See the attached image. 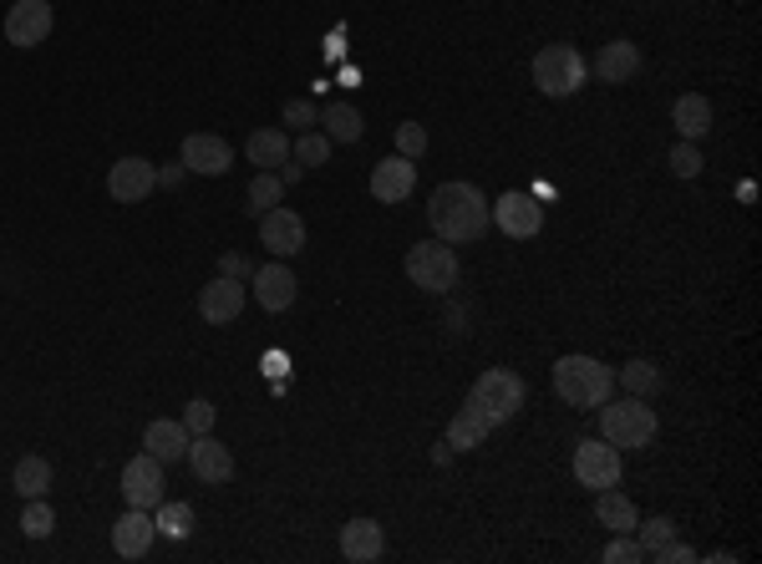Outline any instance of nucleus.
<instances>
[{"label": "nucleus", "mask_w": 762, "mask_h": 564, "mask_svg": "<svg viewBox=\"0 0 762 564\" xmlns=\"http://www.w3.org/2000/svg\"><path fill=\"white\" fill-rule=\"evenodd\" d=\"M666 164H671L676 179H696V173L706 168V158H702V148H696V143H687V137H681V143L671 148V158H666Z\"/></svg>", "instance_id": "2f4dec72"}, {"label": "nucleus", "mask_w": 762, "mask_h": 564, "mask_svg": "<svg viewBox=\"0 0 762 564\" xmlns=\"http://www.w3.org/2000/svg\"><path fill=\"white\" fill-rule=\"evenodd\" d=\"M219 275H229V280H250L254 265H250V260H245L239 250H224V254H219Z\"/></svg>", "instance_id": "58836bf2"}, {"label": "nucleus", "mask_w": 762, "mask_h": 564, "mask_svg": "<svg viewBox=\"0 0 762 564\" xmlns=\"http://www.w3.org/2000/svg\"><path fill=\"white\" fill-rule=\"evenodd\" d=\"M199 315H204V326H235L239 315H245V280H209L199 290Z\"/></svg>", "instance_id": "2eb2a0df"}, {"label": "nucleus", "mask_w": 762, "mask_h": 564, "mask_svg": "<svg viewBox=\"0 0 762 564\" xmlns=\"http://www.w3.org/2000/svg\"><path fill=\"white\" fill-rule=\"evenodd\" d=\"M153 539H158V529H153V514H147V508H128V514L112 524V550H118L122 560H143V554L153 550Z\"/></svg>", "instance_id": "6ab92c4d"}, {"label": "nucleus", "mask_w": 762, "mask_h": 564, "mask_svg": "<svg viewBox=\"0 0 762 564\" xmlns=\"http://www.w3.org/2000/svg\"><path fill=\"white\" fill-rule=\"evenodd\" d=\"M275 173H279V183H285V189H290V183H300V179H306V168L295 164V158H285V164H279Z\"/></svg>", "instance_id": "ea45409f"}, {"label": "nucleus", "mask_w": 762, "mask_h": 564, "mask_svg": "<svg viewBox=\"0 0 762 564\" xmlns=\"http://www.w3.org/2000/svg\"><path fill=\"white\" fill-rule=\"evenodd\" d=\"M183 463L193 468V478L199 483H229L235 478V453L214 437V432H199V437H189V453H183Z\"/></svg>", "instance_id": "4468645a"}, {"label": "nucleus", "mask_w": 762, "mask_h": 564, "mask_svg": "<svg viewBox=\"0 0 762 564\" xmlns=\"http://www.w3.org/2000/svg\"><path fill=\"white\" fill-rule=\"evenodd\" d=\"M595 519H600L610 535H635L641 514H635V504L620 489H600L595 493Z\"/></svg>", "instance_id": "b1692460"}, {"label": "nucleus", "mask_w": 762, "mask_h": 564, "mask_svg": "<svg viewBox=\"0 0 762 564\" xmlns=\"http://www.w3.org/2000/svg\"><path fill=\"white\" fill-rule=\"evenodd\" d=\"M457 275H463V265H457L453 244L422 239V244H412L407 250V280L417 285V290H427V296H453Z\"/></svg>", "instance_id": "423d86ee"}, {"label": "nucleus", "mask_w": 762, "mask_h": 564, "mask_svg": "<svg viewBox=\"0 0 762 564\" xmlns=\"http://www.w3.org/2000/svg\"><path fill=\"white\" fill-rule=\"evenodd\" d=\"M671 122H676V133L687 137V143H702V137L712 133V103H706L702 92H687V97H676Z\"/></svg>", "instance_id": "4be33fe9"}, {"label": "nucleus", "mask_w": 762, "mask_h": 564, "mask_svg": "<svg viewBox=\"0 0 762 564\" xmlns=\"http://www.w3.org/2000/svg\"><path fill=\"white\" fill-rule=\"evenodd\" d=\"M488 219L499 224L509 239H534L544 229V204L534 199V193H524V189H509V193H499V199H493Z\"/></svg>", "instance_id": "6e6552de"}, {"label": "nucleus", "mask_w": 762, "mask_h": 564, "mask_svg": "<svg viewBox=\"0 0 762 564\" xmlns=\"http://www.w3.org/2000/svg\"><path fill=\"white\" fill-rule=\"evenodd\" d=\"M57 26V11H51V0H15L11 11H5V41L31 51V46H41Z\"/></svg>", "instance_id": "1a4fd4ad"}, {"label": "nucleus", "mask_w": 762, "mask_h": 564, "mask_svg": "<svg viewBox=\"0 0 762 564\" xmlns=\"http://www.w3.org/2000/svg\"><path fill=\"white\" fill-rule=\"evenodd\" d=\"M11 483L21 499H46V489H51V463H46L41 453H26V458L15 463Z\"/></svg>", "instance_id": "a878e982"}, {"label": "nucleus", "mask_w": 762, "mask_h": 564, "mask_svg": "<svg viewBox=\"0 0 762 564\" xmlns=\"http://www.w3.org/2000/svg\"><path fill=\"white\" fill-rule=\"evenodd\" d=\"M178 164L189 168V173H204V179H224L229 168H235V148L214 133H189L183 137V153H178Z\"/></svg>", "instance_id": "ddd939ff"}, {"label": "nucleus", "mask_w": 762, "mask_h": 564, "mask_svg": "<svg viewBox=\"0 0 762 564\" xmlns=\"http://www.w3.org/2000/svg\"><path fill=\"white\" fill-rule=\"evenodd\" d=\"M214 401H204V397H193L189 407H183V428L193 432V437H199V432H214Z\"/></svg>", "instance_id": "e433bc0d"}, {"label": "nucleus", "mask_w": 762, "mask_h": 564, "mask_svg": "<svg viewBox=\"0 0 762 564\" xmlns=\"http://www.w3.org/2000/svg\"><path fill=\"white\" fill-rule=\"evenodd\" d=\"M524 401H528L524 376L509 372V367H488V372L473 382L468 397H463L457 417L448 422V437H442V443L453 447V453L457 447H478L488 432H499L503 422H513Z\"/></svg>", "instance_id": "f257e3e1"}, {"label": "nucleus", "mask_w": 762, "mask_h": 564, "mask_svg": "<svg viewBox=\"0 0 762 564\" xmlns=\"http://www.w3.org/2000/svg\"><path fill=\"white\" fill-rule=\"evenodd\" d=\"M245 158H250L254 168H270V173H275V168L290 158V137H285V128H254V133L245 137Z\"/></svg>", "instance_id": "5701e85b"}, {"label": "nucleus", "mask_w": 762, "mask_h": 564, "mask_svg": "<svg viewBox=\"0 0 762 564\" xmlns=\"http://www.w3.org/2000/svg\"><path fill=\"white\" fill-rule=\"evenodd\" d=\"M279 199H285V183H279V173H270V168H260V179L250 183V214H264V208H275Z\"/></svg>", "instance_id": "7c9ffc66"}, {"label": "nucleus", "mask_w": 762, "mask_h": 564, "mask_svg": "<svg viewBox=\"0 0 762 564\" xmlns=\"http://www.w3.org/2000/svg\"><path fill=\"white\" fill-rule=\"evenodd\" d=\"M600 412V437L610 447H651L656 443V407H645V397H620V401H605L595 407Z\"/></svg>", "instance_id": "20e7f679"}, {"label": "nucleus", "mask_w": 762, "mask_h": 564, "mask_svg": "<svg viewBox=\"0 0 762 564\" xmlns=\"http://www.w3.org/2000/svg\"><path fill=\"white\" fill-rule=\"evenodd\" d=\"M153 189H158V168L147 164V158H138V153H128V158H118V164L107 168V193L118 204H143Z\"/></svg>", "instance_id": "f8f14e48"}, {"label": "nucleus", "mask_w": 762, "mask_h": 564, "mask_svg": "<svg viewBox=\"0 0 762 564\" xmlns=\"http://www.w3.org/2000/svg\"><path fill=\"white\" fill-rule=\"evenodd\" d=\"M260 244L275 254V260H295V254L306 250V219L285 204L264 208L260 214Z\"/></svg>", "instance_id": "9d476101"}, {"label": "nucleus", "mask_w": 762, "mask_h": 564, "mask_svg": "<svg viewBox=\"0 0 762 564\" xmlns=\"http://www.w3.org/2000/svg\"><path fill=\"white\" fill-rule=\"evenodd\" d=\"M321 122V107L306 103V97H295V103H285V128H295V133H310Z\"/></svg>", "instance_id": "c9c22d12"}, {"label": "nucleus", "mask_w": 762, "mask_h": 564, "mask_svg": "<svg viewBox=\"0 0 762 564\" xmlns=\"http://www.w3.org/2000/svg\"><path fill=\"white\" fill-rule=\"evenodd\" d=\"M616 382L626 386V397H645V392H656L660 372H656V367H651V361H626Z\"/></svg>", "instance_id": "c756f323"}, {"label": "nucleus", "mask_w": 762, "mask_h": 564, "mask_svg": "<svg viewBox=\"0 0 762 564\" xmlns=\"http://www.w3.org/2000/svg\"><path fill=\"white\" fill-rule=\"evenodd\" d=\"M427 224H432V235L442 244H473V239L488 235V199L463 179L442 183L427 199Z\"/></svg>", "instance_id": "f03ea898"}, {"label": "nucleus", "mask_w": 762, "mask_h": 564, "mask_svg": "<svg viewBox=\"0 0 762 564\" xmlns=\"http://www.w3.org/2000/svg\"><path fill=\"white\" fill-rule=\"evenodd\" d=\"M585 82H590V61L580 57L570 41L544 46L539 57H534V87H539L544 97H574Z\"/></svg>", "instance_id": "39448f33"}, {"label": "nucleus", "mask_w": 762, "mask_h": 564, "mask_svg": "<svg viewBox=\"0 0 762 564\" xmlns=\"http://www.w3.org/2000/svg\"><path fill=\"white\" fill-rule=\"evenodd\" d=\"M555 392L570 401V407L595 412V407H605L610 392H616V372L595 357H559L555 361Z\"/></svg>", "instance_id": "7ed1b4c3"}, {"label": "nucleus", "mask_w": 762, "mask_h": 564, "mask_svg": "<svg viewBox=\"0 0 762 564\" xmlns=\"http://www.w3.org/2000/svg\"><path fill=\"white\" fill-rule=\"evenodd\" d=\"M696 560V550L691 544H676V539H666L660 550H651V564H691Z\"/></svg>", "instance_id": "4c0bfd02"}, {"label": "nucleus", "mask_w": 762, "mask_h": 564, "mask_svg": "<svg viewBox=\"0 0 762 564\" xmlns=\"http://www.w3.org/2000/svg\"><path fill=\"white\" fill-rule=\"evenodd\" d=\"M122 499H128V508H147V514L163 504V463L153 453H138L122 463Z\"/></svg>", "instance_id": "9b49d317"}, {"label": "nucleus", "mask_w": 762, "mask_h": 564, "mask_svg": "<svg viewBox=\"0 0 762 564\" xmlns=\"http://www.w3.org/2000/svg\"><path fill=\"white\" fill-rule=\"evenodd\" d=\"M331 143H356L361 137V112H356L352 103H331V107H321V122H315Z\"/></svg>", "instance_id": "bb28decb"}, {"label": "nucleus", "mask_w": 762, "mask_h": 564, "mask_svg": "<svg viewBox=\"0 0 762 564\" xmlns=\"http://www.w3.org/2000/svg\"><path fill=\"white\" fill-rule=\"evenodd\" d=\"M189 437L193 432L183 428V417H158V422H147L143 432V453H153V458L168 468V463H183V453H189Z\"/></svg>", "instance_id": "aec40b11"}, {"label": "nucleus", "mask_w": 762, "mask_h": 564, "mask_svg": "<svg viewBox=\"0 0 762 564\" xmlns=\"http://www.w3.org/2000/svg\"><path fill=\"white\" fill-rule=\"evenodd\" d=\"M635 535H641V550H645V560H651V550H660L666 539H676V524L666 519V514H656L651 524H635Z\"/></svg>", "instance_id": "72a5a7b5"}, {"label": "nucleus", "mask_w": 762, "mask_h": 564, "mask_svg": "<svg viewBox=\"0 0 762 564\" xmlns=\"http://www.w3.org/2000/svg\"><path fill=\"white\" fill-rule=\"evenodd\" d=\"M153 529H158L163 539L183 544V539L193 535V504H183V499H163V504L153 508Z\"/></svg>", "instance_id": "393cba45"}, {"label": "nucleus", "mask_w": 762, "mask_h": 564, "mask_svg": "<svg viewBox=\"0 0 762 564\" xmlns=\"http://www.w3.org/2000/svg\"><path fill=\"white\" fill-rule=\"evenodd\" d=\"M381 550H386V535H381L377 519H352L346 529H341V554H346L352 564L381 560Z\"/></svg>", "instance_id": "412c9836"}, {"label": "nucleus", "mask_w": 762, "mask_h": 564, "mask_svg": "<svg viewBox=\"0 0 762 564\" xmlns=\"http://www.w3.org/2000/svg\"><path fill=\"white\" fill-rule=\"evenodd\" d=\"M396 153L412 158V164L422 158V153H427V128H422V122H396Z\"/></svg>", "instance_id": "473e14b6"}, {"label": "nucleus", "mask_w": 762, "mask_h": 564, "mask_svg": "<svg viewBox=\"0 0 762 564\" xmlns=\"http://www.w3.org/2000/svg\"><path fill=\"white\" fill-rule=\"evenodd\" d=\"M620 473H626V463H620V447H610L605 437H585V443H574V478L585 483V489H616Z\"/></svg>", "instance_id": "0eeeda50"}, {"label": "nucleus", "mask_w": 762, "mask_h": 564, "mask_svg": "<svg viewBox=\"0 0 762 564\" xmlns=\"http://www.w3.org/2000/svg\"><path fill=\"white\" fill-rule=\"evenodd\" d=\"M51 529H57L51 504H46V499H26V508H21V535H26V539H46Z\"/></svg>", "instance_id": "c85d7f7f"}, {"label": "nucleus", "mask_w": 762, "mask_h": 564, "mask_svg": "<svg viewBox=\"0 0 762 564\" xmlns=\"http://www.w3.org/2000/svg\"><path fill=\"white\" fill-rule=\"evenodd\" d=\"M250 280H254V300H260L264 311H275V315L290 311L295 296H300V280L290 275V265H285V260H270V265H260Z\"/></svg>", "instance_id": "f3484780"}, {"label": "nucleus", "mask_w": 762, "mask_h": 564, "mask_svg": "<svg viewBox=\"0 0 762 564\" xmlns=\"http://www.w3.org/2000/svg\"><path fill=\"white\" fill-rule=\"evenodd\" d=\"M290 158H295L300 168H321L325 158H331V137H325L321 128H310V133H300V137L290 143Z\"/></svg>", "instance_id": "cd10ccee"}, {"label": "nucleus", "mask_w": 762, "mask_h": 564, "mask_svg": "<svg viewBox=\"0 0 762 564\" xmlns=\"http://www.w3.org/2000/svg\"><path fill=\"white\" fill-rule=\"evenodd\" d=\"M645 550H641V539L631 535H610V544H605V564H641Z\"/></svg>", "instance_id": "f704fd0d"}, {"label": "nucleus", "mask_w": 762, "mask_h": 564, "mask_svg": "<svg viewBox=\"0 0 762 564\" xmlns=\"http://www.w3.org/2000/svg\"><path fill=\"white\" fill-rule=\"evenodd\" d=\"M183 173H189V168L174 164V168H163V173H158V183H163V189H174V183H183Z\"/></svg>", "instance_id": "a19ab883"}, {"label": "nucleus", "mask_w": 762, "mask_h": 564, "mask_svg": "<svg viewBox=\"0 0 762 564\" xmlns=\"http://www.w3.org/2000/svg\"><path fill=\"white\" fill-rule=\"evenodd\" d=\"M412 189H417V164L402 158V153H392V158H381L371 168V199L377 204H407Z\"/></svg>", "instance_id": "dca6fc26"}, {"label": "nucleus", "mask_w": 762, "mask_h": 564, "mask_svg": "<svg viewBox=\"0 0 762 564\" xmlns=\"http://www.w3.org/2000/svg\"><path fill=\"white\" fill-rule=\"evenodd\" d=\"M635 72H641V46L635 41H605L595 51V61H590V76L605 82V87H626Z\"/></svg>", "instance_id": "a211bd4d"}]
</instances>
